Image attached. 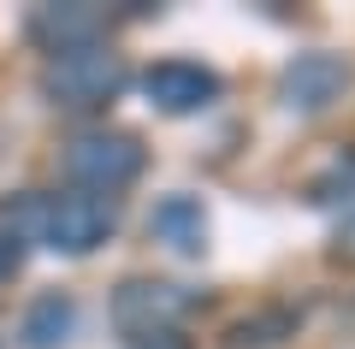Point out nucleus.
<instances>
[{
	"mask_svg": "<svg viewBox=\"0 0 355 349\" xmlns=\"http://www.w3.org/2000/svg\"><path fill=\"white\" fill-rule=\"evenodd\" d=\"M0 219L12 225L18 243H42L53 255H95L119 225V201L83 196V189H65V196H18L12 207H0Z\"/></svg>",
	"mask_w": 355,
	"mask_h": 349,
	"instance_id": "f257e3e1",
	"label": "nucleus"
},
{
	"mask_svg": "<svg viewBox=\"0 0 355 349\" xmlns=\"http://www.w3.org/2000/svg\"><path fill=\"white\" fill-rule=\"evenodd\" d=\"M331 261L338 266H355V196L343 201V213H338V225H331Z\"/></svg>",
	"mask_w": 355,
	"mask_h": 349,
	"instance_id": "9b49d317",
	"label": "nucleus"
},
{
	"mask_svg": "<svg viewBox=\"0 0 355 349\" xmlns=\"http://www.w3.org/2000/svg\"><path fill=\"white\" fill-rule=\"evenodd\" d=\"M77 325V302L65 296V290H48V296H36L24 308V320H18V343L24 349H60L65 337H71Z\"/></svg>",
	"mask_w": 355,
	"mask_h": 349,
	"instance_id": "1a4fd4ad",
	"label": "nucleus"
},
{
	"mask_svg": "<svg viewBox=\"0 0 355 349\" xmlns=\"http://www.w3.org/2000/svg\"><path fill=\"white\" fill-rule=\"evenodd\" d=\"M148 237L154 243H166L172 255H207V213H202V201L196 196H160L154 201V213H148Z\"/></svg>",
	"mask_w": 355,
	"mask_h": 349,
	"instance_id": "6e6552de",
	"label": "nucleus"
},
{
	"mask_svg": "<svg viewBox=\"0 0 355 349\" xmlns=\"http://www.w3.org/2000/svg\"><path fill=\"white\" fill-rule=\"evenodd\" d=\"M65 178L83 196H107L130 189L142 178V142L130 130H83V137L65 142Z\"/></svg>",
	"mask_w": 355,
	"mask_h": 349,
	"instance_id": "20e7f679",
	"label": "nucleus"
},
{
	"mask_svg": "<svg viewBox=\"0 0 355 349\" xmlns=\"http://www.w3.org/2000/svg\"><path fill=\"white\" fill-rule=\"evenodd\" d=\"M349 83H355V65L343 60V53L308 48L279 71V101L291 112H326V107H338V101L349 95Z\"/></svg>",
	"mask_w": 355,
	"mask_h": 349,
	"instance_id": "39448f33",
	"label": "nucleus"
},
{
	"mask_svg": "<svg viewBox=\"0 0 355 349\" xmlns=\"http://www.w3.org/2000/svg\"><path fill=\"white\" fill-rule=\"evenodd\" d=\"M219 71L202 60H154L148 71H142V95H148L154 112H166V119H190V112H207L219 101Z\"/></svg>",
	"mask_w": 355,
	"mask_h": 349,
	"instance_id": "423d86ee",
	"label": "nucleus"
},
{
	"mask_svg": "<svg viewBox=\"0 0 355 349\" xmlns=\"http://www.w3.org/2000/svg\"><path fill=\"white\" fill-rule=\"evenodd\" d=\"M296 320H302L296 308H261V314H249V320H237L225 332V349H272L284 337H296Z\"/></svg>",
	"mask_w": 355,
	"mask_h": 349,
	"instance_id": "9d476101",
	"label": "nucleus"
},
{
	"mask_svg": "<svg viewBox=\"0 0 355 349\" xmlns=\"http://www.w3.org/2000/svg\"><path fill=\"white\" fill-rule=\"evenodd\" d=\"M125 83H130V71H125V60H119L107 42L65 48V53H53L48 71H42V95L60 112H107Z\"/></svg>",
	"mask_w": 355,
	"mask_h": 349,
	"instance_id": "7ed1b4c3",
	"label": "nucleus"
},
{
	"mask_svg": "<svg viewBox=\"0 0 355 349\" xmlns=\"http://www.w3.org/2000/svg\"><path fill=\"white\" fill-rule=\"evenodd\" d=\"M30 42L48 60L65 53V48L107 42V12H95V6H42V12H30Z\"/></svg>",
	"mask_w": 355,
	"mask_h": 349,
	"instance_id": "0eeeda50",
	"label": "nucleus"
},
{
	"mask_svg": "<svg viewBox=\"0 0 355 349\" xmlns=\"http://www.w3.org/2000/svg\"><path fill=\"white\" fill-rule=\"evenodd\" d=\"M202 296L184 284H166V278H119L113 290V325L137 349H172V337L184 332Z\"/></svg>",
	"mask_w": 355,
	"mask_h": 349,
	"instance_id": "f03ea898",
	"label": "nucleus"
}]
</instances>
